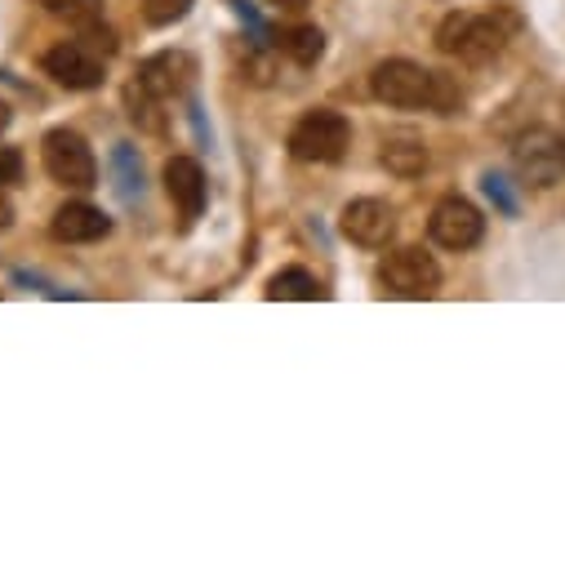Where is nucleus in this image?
Masks as SVG:
<instances>
[{
	"label": "nucleus",
	"mask_w": 565,
	"mask_h": 565,
	"mask_svg": "<svg viewBox=\"0 0 565 565\" xmlns=\"http://www.w3.org/2000/svg\"><path fill=\"white\" fill-rule=\"evenodd\" d=\"M370 89L387 107H428V111H441V116H455L463 107V89L446 72H428V67H418L409 58L379 63L374 76H370Z\"/></svg>",
	"instance_id": "obj_1"
},
{
	"label": "nucleus",
	"mask_w": 565,
	"mask_h": 565,
	"mask_svg": "<svg viewBox=\"0 0 565 565\" xmlns=\"http://www.w3.org/2000/svg\"><path fill=\"white\" fill-rule=\"evenodd\" d=\"M508 45V32L494 23V19H481V14H450L441 28H437V50L450 54V58H463V63H490L499 58Z\"/></svg>",
	"instance_id": "obj_2"
},
{
	"label": "nucleus",
	"mask_w": 565,
	"mask_h": 565,
	"mask_svg": "<svg viewBox=\"0 0 565 565\" xmlns=\"http://www.w3.org/2000/svg\"><path fill=\"white\" fill-rule=\"evenodd\" d=\"M352 143V125L339 116V111H308L295 129H290V152L299 161H312V166H334L343 161Z\"/></svg>",
	"instance_id": "obj_3"
},
{
	"label": "nucleus",
	"mask_w": 565,
	"mask_h": 565,
	"mask_svg": "<svg viewBox=\"0 0 565 565\" xmlns=\"http://www.w3.org/2000/svg\"><path fill=\"white\" fill-rule=\"evenodd\" d=\"M41 161H45V174L63 188H94L98 183V161L89 152V143L76 134V129H50L45 143H41Z\"/></svg>",
	"instance_id": "obj_4"
},
{
	"label": "nucleus",
	"mask_w": 565,
	"mask_h": 565,
	"mask_svg": "<svg viewBox=\"0 0 565 565\" xmlns=\"http://www.w3.org/2000/svg\"><path fill=\"white\" fill-rule=\"evenodd\" d=\"M379 280L387 286V295H396V299H428L441 286V267H437L433 254L405 245V249H392L379 263Z\"/></svg>",
	"instance_id": "obj_5"
},
{
	"label": "nucleus",
	"mask_w": 565,
	"mask_h": 565,
	"mask_svg": "<svg viewBox=\"0 0 565 565\" xmlns=\"http://www.w3.org/2000/svg\"><path fill=\"white\" fill-rule=\"evenodd\" d=\"M516 174L534 188H552L565 179V138L552 129H530L516 138Z\"/></svg>",
	"instance_id": "obj_6"
},
{
	"label": "nucleus",
	"mask_w": 565,
	"mask_h": 565,
	"mask_svg": "<svg viewBox=\"0 0 565 565\" xmlns=\"http://www.w3.org/2000/svg\"><path fill=\"white\" fill-rule=\"evenodd\" d=\"M428 232H433V241H437L441 249H472V245L486 236V218H481V210H477L472 201L446 196V201L433 210Z\"/></svg>",
	"instance_id": "obj_7"
},
{
	"label": "nucleus",
	"mask_w": 565,
	"mask_h": 565,
	"mask_svg": "<svg viewBox=\"0 0 565 565\" xmlns=\"http://www.w3.org/2000/svg\"><path fill=\"white\" fill-rule=\"evenodd\" d=\"M45 72H50L58 85H67V89H98V85H103V58H98L89 45H81V41L54 45V50L45 54Z\"/></svg>",
	"instance_id": "obj_8"
},
{
	"label": "nucleus",
	"mask_w": 565,
	"mask_h": 565,
	"mask_svg": "<svg viewBox=\"0 0 565 565\" xmlns=\"http://www.w3.org/2000/svg\"><path fill=\"white\" fill-rule=\"evenodd\" d=\"M392 232H396V214H392V205H387V201L361 196V201H352V205L343 210V236H348L352 245L379 249V245H387V241H392Z\"/></svg>",
	"instance_id": "obj_9"
},
{
	"label": "nucleus",
	"mask_w": 565,
	"mask_h": 565,
	"mask_svg": "<svg viewBox=\"0 0 565 565\" xmlns=\"http://www.w3.org/2000/svg\"><path fill=\"white\" fill-rule=\"evenodd\" d=\"M192 76H196V63L188 54H157V58H148L143 67H138L134 85L148 89L152 98H174L192 85Z\"/></svg>",
	"instance_id": "obj_10"
},
{
	"label": "nucleus",
	"mask_w": 565,
	"mask_h": 565,
	"mask_svg": "<svg viewBox=\"0 0 565 565\" xmlns=\"http://www.w3.org/2000/svg\"><path fill=\"white\" fill-rule=\"evenodd\" d=\"M166 192H170V201L179 205L183 218H201V210H205V170L192 157H174L166 166Z\"/></svg>",
	"instance_id": "obj_11"
},
{
	"label": "nucleus",
	"mask_w": 565,
	"mask_h": 565,
	"mask_svg": "<svg viewBox=\"0 0 565 565\" xmlns=\"http://www.w3.org/2000/svg\"><path fill=\"white\" fill-rule=\"evenodd\" d=\"M111 232L107 214L85 205V201H67L58 214H54V236L67 241V245H85V241H103Z\"/></svg>",
	"instance_id": "obj_12"
},
{
	"label": "nucleus",
	"mask_w": 565,
	"mask_h": 565,
	"mask_svg": "<svg viewBox=\"0 0 565 565\" xmlns=\"http://www.w3.org/2000/svg\"><path fill=\"white\" fill-rule=\"evenodd\" d=\"M379 157H383V166H387L392 174H401V179H414V174L428 170V148H423V138H418V134H409V129L387 134Z\"/></svg>",
	"instance_id": "obj_13"
},
{
	"label": "nucleus",
	"mask_w": 565,
	"mask_h": 565,
	"mask_svg": "<svg viewBox=\"0 0 565 565\" xmlns=\"http://www.w3.org/2000/svg\"><path fill=\"white\" fill-rule=\"evenodd\" d=\"M267 299H321V286H317V276L303 271V267H286V271H276L267 280Z\"/></svg>",
	"instance_id": "obj_14"
},
{
	"label": "nucleus",
	"mask_w": 565,
	"mask_h": 565,
	"mask_svg": "<svg viewBox=\"0 0 565 565\" xmlns=\"http://www.w3.org/2000/svg\"><path fill=\"white\" fill-rule=\"evenodd\" d=\"M280 50H286L299 67H312V63L326 54V36H321V28H295V32H286Z\"/></svg>",
	"instance_id": "obj_15"
},
{
	"label": "nucleus",
	"mask_w": 565,
	"mask_h": 565,
	"mask_svg": "<svg viewBox=\"0 0 565 565\" xmlns=\"http://www.w3.org/2000/svg\"><path fill=\"white\" fill-rule=\"evenodd\" d=\"M36 6L54 19H67L72 28H85V23L103 19V0H36Z\"/></svg>",
	"instance_id": "obj_16"
},
{
	"label": "nucleus",
	"mask_w": 565,
	"mask_h": 565,
	"mask_svg": "<svg viewBox=\"0 0 565 565\" xmlns=\"http://www.w3.org/2000/svg\"><path fill=\"white\" fill-rule=\"evenodd\" d=\"M125 98H129V116H134V120H143V129H148V134H161V129H166V120L157 116V98H152L148 89L129 85V94H125Z\"/></svg>",
	"instance_id": "obj_17"
},
{
	"label": "nucleus",
	"mask_w": 565,
	"mask_h": 565,
	"mask_svg": "<svg viewBox=\"0 0 565 565\" xmlns=\"http://www.w3.org/2000/svg\"><path fill=\"white\" fill-rule=\"evenodd\" d=\"M192 10V0H143V19L152 28H170Z\"/></svg>",
	"instance_id": "obj_18"
},
{
	"label": "nucleus",
	"mask_w": 565,
	"mask_h": 565,
	"mask_svg": "<svg viewBox=\"0 0 565 565\" xmlns=\"http://www.w3.org/2000/svg\"><path fill=\"white\" fill-rule=\"evenodd\" d=\"M23 179V157L14 148H0V188H10Z\"/></svg>",
	"instance_id": "obj_19"
},
{
	"label": "nucleus",
	"mask_w": 565,
	"mask_h": 565,
	"mask_svg": "<svg viewBox=\"0 0 565 565\" xmlns=\"http://www.w3.org/2000/svg\"><path fill=\"white\" fill-rule=\"evenodd\" d=\"M14 223V205H10V196L6 192H0V232H6Z\"/></svg>",
	"instance_id": "obj_20"
},
{
	"label": "nucleus",
	"mask_w": 565,
	"mask_h": 565,
	"mask_svg": "<svg viewBox=\"0 0 565 565\" xmlns=\"http://www.w3.org/2000/svg\"><path fill=\"white\" fill-rule=\"evenodd\" d=\"M271 6H280V10H303L308 0H271Z\"/></svg>",
	"instance_id": "obj_21"
},
{
	"label": "nucleus",
	"mask_w": 565,
	"mask_h": 565,
	"mask_svg": "<svg viewBox=\"0 0 565 565\" xmlns=\"http://www.w3.org/2000/svg\"><path fill=\"white\" fill-rule=\"evenodd\" d=\"M6 125H10V107H6V103H0V129H6Z\"/></svg>",
	"instance_id": "obj_22"
}]
</instances>
